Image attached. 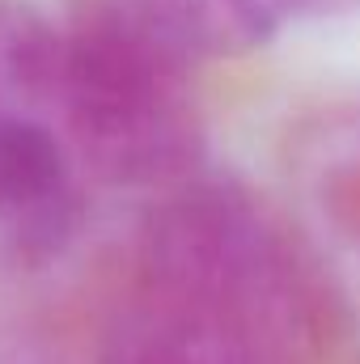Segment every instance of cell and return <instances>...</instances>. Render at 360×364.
Masks as SVG:
<instances>
[{
  "instance_id": "6da1fadb",
  "label": "cell",
  "mask_w": 360,
  "mask_h": 364,
  "mask_svg": "<svg viewBox=\"0 0 360 364\" xmlns=\"http://www.w3.org/2000/svg\"><path fill=\"white\" fill-rule=\"evenodd\" d=\"M144 288L203 309L297 364L335 335L322 263L259 191L233 178L170 186L140 233Z\"/></svg>"
},
{
  "instance_id": "7a4b0ae2",
  "label": "cell",
  "mask_w": 360,
  "mask_h": 364,
  "mask_svg": "<svg viewBox=\"0 0 360 364\" xmlns=\"http://www.w3.org/2000/svg\"><path fill=\"white\" fill-rule=\"evenodd\" d=\"M191 26L166 9L97 13L60 55L73 149L110 186L170 191L195 174L203 136L182 90Z\"/></svg>"
},
{
  "instance_id": "3957f363",
  "label": "cell",
  "mask_w": 360,
  "mask_h": 364,
  "mask_svg": "<svg viewBox=\"0 0 360 364\" xmlns=\"http://www.w3.org/2000/svg\"><path fill=\"white\" fill-rule=\"evenodd\" d=\"M81 225L64 140L43 119H0V237L21 263L55 259Z\"/></svg>"
},
{
  "instance_id": "277c9868",
  "label": "cell",
  "mask_w": 360,
  "mask_h": 364,
  "mask_svg": "<svg viewBox=\"0 0 360 364\" xmlns=\"http://www.w3.org/2000/svg\"><path fill=\"white\" fill-rule=\"evenodd\" d=\"M97 364H292L255 335L144 284L106 322Z\"/></svg>"
},
{
  "instance_id": "5b68a950",
  "label": "cell",
  "mask_w": 360,
  "mask_h": 364,
  "mask_svg": "<svg viewBox=\"0 0 360 364\" xmlns=\"http://www.w3.org/2000/svg\"><path fill=\"white\" fill-rule=\"evenodd\" d=\"M301 178L327 233L360 259V119L335 123L305 144Z\"/></svg>"
},
{
  "instance_id": "8992f818",
  "label": "cell",
  "mask_w": 360,
  "mask_h": 364,
  "mask_svg": "<svg viewBox=\"0 0 360 364\" xmlns=\"http://www.w3.org/2000/svg\"><path fill=\"white\" fill-rule=\"evenodd\" d=\"M0 364H73V360L60 352V343H51L47 331L13 322V326H0Z\"/></svg>"
}]
</instances>
